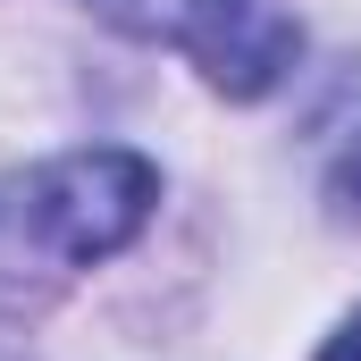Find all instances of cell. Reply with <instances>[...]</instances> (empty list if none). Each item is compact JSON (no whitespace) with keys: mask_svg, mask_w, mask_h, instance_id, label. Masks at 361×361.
Listing matches in <instances>:
<instances>
[{"mask_svg":"<svg viewBox=\"0 0 361 361\" xmlns=\"http://www.w3.org/2000/svg\"><path fill=\"white\" fill-rule=\"evenodd\" d=\"M152 202H160V169L143 152L101 143V152H68V160L34 169V185H25V227L59 261H109V252H126L143 235Z\"/></svg>","mask_w":361,"mask_h":361,"instance_id":"obj_2","label":"cell"},{"mask_svg":"<svg viewBox=\"0 0 361 361\" xmlns=\"http://www.w3.org/2000/svg\"><path fill=\"white\" fill-rule=\"evenodd\" d=\"M319 361H361V311L336 328V336H328V345H319Z\"/></svg>","mask_w":361,"mask_h":361,"instance_id":"obj_3","label":"cell"},{"mask_svg":"<svg viewBox=\"0 0 361 361\" xmlns=\"http://www.w3.org/2000/svg\"><path fill=\"white\" fill-rule=\"evenodd\" d=\"M85 8L109 17L118 34H143V42L185 51L210 85L235 92V101L269 92L294 68V51H302L294 17L277 0H85Z\"/></svg>","mask_w":361,"mask_h":361,"instance_id":"obj_1","label":"cell"}]
</instances>
